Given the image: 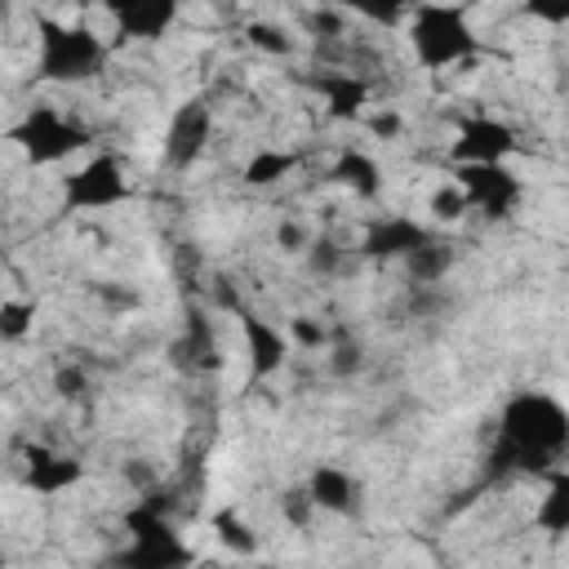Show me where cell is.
<instances>
[{"label": "cell", "mask_w": 569, "mask_h": 569, "mask_svg": "<svg viewBox=\"0 0 569 569\" xmlns=\"http://www.w3.org/2000/svg\"><path fill=\"white\" fill-rule=\"evenodd\" d=\"M498 449L502 467L556 471L569 449V409L551 391H516L498 413Z\"/></svg>", "instance_id": "obj_1"}, {"label": "cell", "mask_w": 569, "mask_h": 569, "mask_svg": "<svg viewBox=\"0 0 569 569\" xmlns=\"http://www.w3.org/2000/svg\"><path fill=\"white\" fill-rule=\"evenodd\" d=\"M111 62V36L89 22V13H36V80L44 84H89Z\"/></svg>", "instance_id": "obj_2"}, {"label": "cell", "mask_w": 569, "mask_h": 569, "mask_svg": "<svg viewBox=\"0 0 569 569\" xmlns=\"http://www.w3.org/2000/svg\"><path fill=\"white\" fill-rule=\"evenodd\" d=\"M405 44H409L413 62L431 76H462L485 53V40L471 27V9H462V4L405 9Z\"/></svg>", "instance_id": "obj_3"}, {"label": "cell", "mask_w": 569, "mask_h": 569, "mask_svg": "<svg viewBox=\"0 0 569 569\" xmlns=\"http://www.w3.org/2000/svg\"><path fill=\"white\" fill-rule=\"evenodd\" d=\"M9 138L27 156V164H36V169L67 164V160H76L80 151L93 147V129L84 120H76L67 107H53V102L27 107L22 120L9 129Z\"/></svg>", "instance_id": "obj_4"}, {"label": "cell", "mask_w": 569, "mask_h": 569, "mask_svg": "<svg viewBox=\"0 0 569 569\" xmlns=\"http://www.w3.org/2000/svg\"><path fill=\"white\" fill-rule=\"evenodd\" d=\"M62 209L67 213H107L129 200V169L116 151H89L62 173Z\"/></svg>", "instance_id": "obj_5"}, {"label": "cell", "mask_w": 569, "mask_h": 569, "mask_svg": "<svg viewBox=\"0 0 569 569\" xmlns=\"http://www.w3.org/2000/svg\"><path fill=\"white\" fill-rule=\"evenodd\" d=\"M520 129L493 111H467L453 129L449 142V160L453 164H511V156L520 151Z\"/></svg>", "instance_id": "obj_6"}, {"label": "cell", "mask_w": 569, "mask_h": 569, "mask_svg": "<svg viewBox=\"0 0 569 569\" xmlns=\"http://www.w3.org/2000/svg\"><path fill=\"white\" fill-rule=\"evenodd\" d=\"M124 525H129V565L133 569H187L191 565V547L147 502L133 507Z\"/></svg>", "instance_id": "obj_7"}, {"label": "cell", "mask_w": 569, "mask_h": 569, "mask_svg": "<svg viewBox=\"0 0 569 569\" xmlns=\"http://www.w3.org/2000/svg\"><path fill=\"white\" fill-rule=\"evenodd\" d=\"M449 178L462 187L471 213L485 218H507L525 200V178L511 164H453Z\"/></svg>", "instance_id": "obj_8"}, {"label": "cell", "mask_w": 569, "mask_h": 569, "mask_svg": "<svg viewBox=\"0 0 569 569\" xmlns=\"http://www.w3.org/2000/svg\"><path fill=\"white\" fill-rule=\"evenodd\" d=\"M111 27V44H156L164 40L178 22H182V9L173 0H111L98 9Z\"/></svg>", "instance_id": "obj_9"}, {"label": "cell", "mask_w": 569, "mask_h": 569, "mask_svg": "<svg viewBox=\"0 0 569 569\" xmlns=\"http://www.w3.org/2000/svg\"><path fill=\"white\" fill-rule=\"evenodd\" d=\"M311 89L325 102V116L338 124H360V116L373 107V84L356 67H325L311 80Z\"/></svg>", "instance_id": "obj_10"}, {"label": "cell", "mask_w": 569, "mask_h": 569, "mask_svg": "<svg viewBox=\"0 0 569 569\" xmlns=\"http://www.w3.org/2000/svg\"><path fill=\"white\" fill-rule=\"evenodd\" d=\"M213 142V107L209 102H182L164 129V164L191 169Z\"/></svg>", "instance_id": "obj_11"}, {"label": "cell", "mask_w": 569, "mask_h": 569, "mask_svg": "<svg viewBox=\"0 0 569 569\" xmlns=\"http://www.w3.org/2000/svg\"><path fill=\"white\" fill-rule=\"evenodd\" d=\"M240 338H244V365H249L253 382L276 378L293 356V347L284 338V325H276L258 311H240Z\"/></svg>", "instance_id": "obj_12"}, {"label": "cell", "mask_w": 569, "mask_h": 569, "mask_svg": "<svg viewBox=\"0 0 569 569\" xmlns=\"http://www.w3.org/2000/svg\"><path fill=\"white\" fill-rule=\"evenodd\" d=\"M22 476L36 493L58 498V493H67L84 480V462L53 449V445H22Z\"/></svg>", "instance_id": "obj_13"}, {"label": "cell", "mask_w": 569, "mask_h": 569, "mask_svg": "<svg viewBox=\"0 0 569 569\" xmlns=\"http://www.w3.org/2000/svg\"><path fill=\"white\" fill-rule=\"evenodd\" d=\"M436 231L422 222V218H409V213H387V218H378V222H369V231H365V240H360V253H369V258H409L413 249H422L427 240H431Z\"/></svg>", "instance_id": "obj_14"}, {"label": "cell", "mask_w": 569, "mask_h": 569, "mask_svg": "<svg viewBox=\"0 0 569 569\" xmlns=\"http://www.w3.org/2000/svg\"><path fill=\"white\" fill-rule=\"evenodd\" d=\"M302 489H307L311 507L316 511H329V516H351L356 502H360V480L347 467H338V462H316L307 471V485Z\"/></svg>", "instance_id": "obj_15"}, {"label": "cell", "mask_w": 569, "mask_h": 569, "mask_svg": "<svg viewBox=\"0 0 569 569\" xmlns=\"http://www.w3.org/2000/svg\"><path fill=\"white\" fill-rule=\"evenodd\" d=\"M329 178L338 182V187H347L356 200H365V204H373V200H382V191H387V173H382V164L365 151V147H338V156H333V164H329Z\"/></svg>", "instance_id": "obj_16"}, {"label": "cell", "mask_w": 569, "mask_h": 569, "mask_svg": "<svg viewBox=\"0 0 569 569\" xmlns=\"http://www.w3.org/2000/svg\"><path fill=\"white\" fill-rule=\"evenodd\" d=\"M298 169H302V151L262 142V147H253L249 160L240 164V182L253 187V191H267V187H280L284 178H293Z\"/></svg>", "instance_id": "obj_17"}, {"label": "cell", "mask_w": 569, "mask_h": 569, "mask_svg": "<svg viewBox=\"0 0 569 569\" xmlns=\"http://www.w3.org/2000/svg\"><path fill=\"white\" fill-rule=\"evenodd\" d=\"M533 525L542 533H551V538H560L569 529V471L565 467L547 471V489H542V498L533 507Z\"/></svg>", "instance_id": "obj_18"}, {"label": "cell", "mask_w": 569, "mask_h": 569, "mask_svg": "<svg viewBox=\"0 0 569 569\" xmlns=\"http://www.w3.org/2000/svg\"><path fill=\"white\" fill-rule=\"evenodd\" d=\"M209 525H213V538H218L231 556H258L262 538H258V529L249 525V516H244V511H236V507H218Z\"/></svg>", "instance_id": "obj_19"}, {"label": "cell", "mask_w": 569, "mask_h": 569, "mask_svg": "<svg viewBox=\"0 0 569 569\" xmlns=\"http://www.w3.org/2000/svg\"><path fill=\"white\" fill-rule=\"evenodd\" d=\"M422 222L436 231V227H453V222H462L467 213H471V204H467V196H462V187L453 182V178H440L431 191H427V204H422Z\"/></svg>", "instance_id": "obj_20"}, {"label": "cell", "mask_w": 569, "mask_h": 569, "mask_svg": "<svg viewBox=\"0 0 569 569\" xmlns=\"http://www.w3.org/2000/svg\"><path fill=\"white\" fill-rule=\"evenodd\" d=\"M284 338H289V347L293 351H325L329 347V338H333V329L320 320V316H307V311H293L289 320H284Z\"/></svg>", "instance_id": "obj_21"}, {"label": "cell", "mask_w": 569, "mask_h": 569, "mask_svg": "<svg viewBox=\"0 0 569 569\" xmlns=\"http://www.w3.org/2000/svg\"><path fill=\"white\" fill-rule=\"evenodd\" d=\"M40 307L31 298H0V342H27Z\"/></svg>", "instance_id": "obj_22"}, {"label": "cell", "mask_w": 569, "mask_h": 569, "mask_svg": "<svg viewBox=\"0 0 569 569\" xmlns=\"http://www.w3.org/2000/svg\"><path fill=\"white\" fill-rule=\"evenodd\" d=\"M360 129H365L373 142H400V138L409 133V120H405L400 107H391V102H373V107L360 116Z\"/></svg>", "instance_id": "obj_23"}, {"label": "cell", "mask_w": 569, "mask_h": 569, "mask_svg": "<svg viewBox=\"0 0 569 569\" xmlns=\"http://www.w3.org/2000/svg\"><path fill=\"white\" fill-rule=\"evenodd\" d=\"M449 262H453V253H449V244H445L440 236H431L422 249H413V253L405 258L409 276H413V280H427V284H436V280L449 271Z\"/></svg>", "instance_id": "obj_24"}, {"label": "cell", "mask_w": 569, "mask_h": 569, "mask_svg": "<svg viewBox=\"0 0 569 569\" xmlns=\"http://www.w3.org/2000/svg\"><path fill=\"white\" fill-rule=\"evenodd\" d=\"M244 44L258 49V53H271V58H289L293 53V36L280 22H267V18H249L244 22Z\"/></svg>", "instance_id": "obj_25"}, {"label": "cell", "mask_w": 569, "mask_h": 569, "mask_svg": "<svg viewBox=\"0 0 569 569\" xmlns=\"http://www.w3.org/2000/svg\"><path fill=\"white\" fill-rule=\"evenodd\" d=\"M53 391H58L62 400H80V396L89 391V369L76 365V360L58 365V369H53Z\"/></svg>", "instance_id": "obj_26"}, {"label": "cell", "mask_w": 569, "mask_h": 569, "mask_svg": "<svg viewBox=\"0 0 569 569\" xmlns=\"http://www.w3.org/2000/svg\"><path fill=\"white\" fill-rule=\"evenodd\" d=\"M276 244H280L284 253H307V249H311V231H307L298 218H280V222H276Z\"/></svg>", "instance_id": "obj_27"}, {"label": "cell", "mask_w": 569, "mask_h": 569, "mask_svg": "<svg viewBox=\"0 0 569 569\" xmlns=\"http://www.w3.org/2000/svg\"><path fill=\"white\" fill-rule=\"evenodd\" d=\"M280 507H284V516H289L293 525H307V520L316 516V507H311V498H307V489H289V493L280 498Z\"/></svg>", "instance_id": "obj_28"}, {"label": "cell", "mask_w": 569, "mask_h": 569, "mask_svg": "<svg viewBox=\"0 0 569 569\" xmlns=\"http://www.w3.org/2000/svg\"><path fill=\"white\" fill-rule=\"evenodd\" d=\"M4 565H9V560H4V551H0V569H4Z\"/></svg>", "instance_id": "obj_29"}]
</instances>
